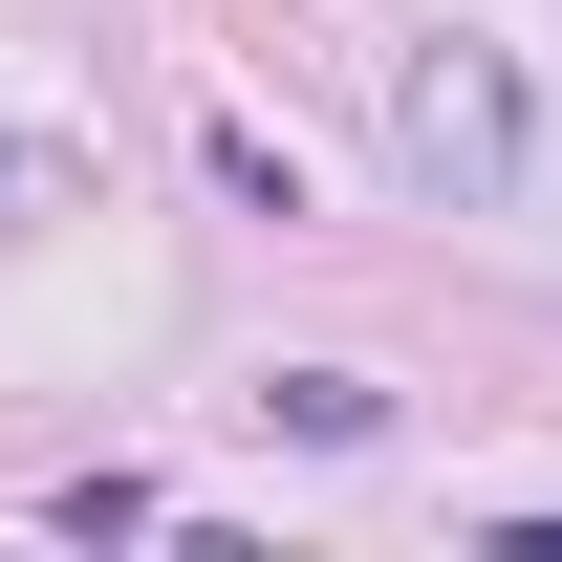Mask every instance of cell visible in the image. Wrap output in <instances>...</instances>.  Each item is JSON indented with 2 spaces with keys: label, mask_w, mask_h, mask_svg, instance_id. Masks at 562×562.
<instances>
[{
  "label": "cell",
  "mask_w": 562,
  "mask_h": 562,
  "mask_svg": "<svg viewBox=\"0 0 562 562\" xmlns=\"http://www.w3.org/2000/svg\"><path fill=\"white\" fill-rule=\"evenodd\" d=\"M412 151H432V173H497V87L432 66V87H412Z\"/></svg>",
  "instance_id": "obj_1"
}]
</instances>
